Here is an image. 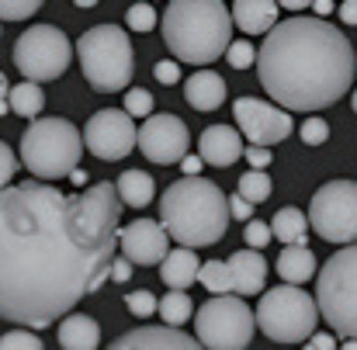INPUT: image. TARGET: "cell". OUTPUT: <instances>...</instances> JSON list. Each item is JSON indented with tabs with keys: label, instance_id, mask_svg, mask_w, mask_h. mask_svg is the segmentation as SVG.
I'll return each mask as SVG.
<instances>
[{
	"label": "cell",
	"instance_id": "cell-1",
	"mask_svg": "<svg viewBox=\"0 0 357 350\" xmlns=\"http://www.w3.org/2000/svg\"><path fill=\"white\" fill-rule=\"evenodd\" d=\"M121 198L101 181L63 195L45 181L0 188V319L45 330L112 271Z\"/></svg>",
	"mask_w": 357,
	"mask_h": 350
},
{
	"label": "cell",
	"instance_id": "cell-2",
	"mask_svg": "<svg viewBox=\"0 0 357 350\" xmlns=\"http://www.w3.org/2000/svg\"><path fill=\"white\" fill-rule=\"evenodd\" d=\"M357 56L351 38L326 17L278 21L257 49V77L284 112H323L354 84Z\"/></svg>",
	"mask_w": 357,
	"mask_h": 350
},
{
	"label": "cell",
	"instance_id": "cell-3",
	"mask_svg": "<svg viewBox=\"0 0 357 350\" xmlns=\"http://www.w3.org/2000/svg\"><path fill=\"white\" fill-rule=\"evenodd\" d=\"M229 198L205 177H181L163 191L160 226L181 246H212L229 229Z\"/></svg>",
	"mask_w": 357,
	"mask_h": 350
},
{
	"label": "cell",
	"instance_id": "cell-4",
	"mask_svg": "<svg viewBox=\"0 0 357 350\" xmlns=\"http://www.w3.org/2000/svg\"><path fill=\"white\" fill-rule=\"evenodd\" d=\"M160 31L170 56L191 66H208L226 56L233 42V14L222 0H170Z\"/></svg>",
	"mask_w": 357,
	"mask_h": 350
},
{
	"label": "cell",
	"instance_id": "cell-5",
	"mask_svg": "<svg viewBox=\"0 0 357 350\" xmlns=\"http://www.w3.org/2000/svg\"><path fill=\"white\" fill-rule=\"evenodd\" d=\"M80 128L66 118H31V125L21 135V160L35 174V181L45 184L70 177V170L80 163Z\"/></svg>",
	"mask_w": 357,
	"mask_h": 350
},
{
	"label": "cell",
	"instance_id": "cell-6",
	"mask_svg": "<svg viewBox=\"0 0 357 350\" xmlns=\"http://www.w3.org/2000/svg\"><path fill=\"white\" fill-rule=\"evenodd\" d=\"M77 56H80V70H84L87 84L98 94H119L125 91V84H132L135 56H132L128 31L119 24L87 28L77 42Z\"/></svg>",
	"mask_w": 357,
	"mask_h": 350
},
{
	"label": "cell",
	"instance_id": "cell-7",
	"mask_svg": "<svg viewBox=\"0 0 357 350\" xmlns=\"http://www.w3.org/2000/svg\"><path fill=\"white\" fill-rule=\"evenodd\" d=\"M257 326L274 344H305L316 333L319 305L312 295L302 291V284H278L271 291H260L257 305Z\"/></svg>",
	"mask_w": 357,
	"mask_h": 350
},
{
	"label": "cell",
	"instance_id": "cell-8",
	"mask_svg": "<svg viewBox=\"0 0 357 350\" xmlns=\"http://www.w3.org/2000/svg\"><path fill=\"white\" fill-rule=\"evenodd\" d=\"M316 305L333 333L357 337V243L337 250L316 277Z\"/></svg>",
	"mask_w": 357,
	"mask_h": 350
},
{
	"label": "cell",
	"instance_id": "cell-9",
	"mask_svg": "<svg viewBox=\"0 0 357 350\" xmlns=\"http://www.w3.org/2000/svg\"><path fill=\"white\" fill-rule=\"evenodd\" d=\"M257 319L243 295H212L195 312V340L205 350H246Z\"/></svg>",
	"mask_w": 357,
	"mask_h": 350
},
{
	"label": "cell",
	"instance_id": "cell-10",
	"mask_svg": "<svg viewBox=\"0 0 357 350\" xmlns=\"http://www.w3.org/2000/svg\"><path fill=\"white\" fill-rule=\"evenodd\" d=\"M70 59H73V42L56 24L24 28L14 42V66L21 70L24 80H35V84H49L63 77Z\"/></svg>",
	"mask_w": 357,
	"mask_h": 350
},
{
	"label": "cell",
	"instance_id": "cell-11",
	"mask_svg": "<svg viewBox=\"0 0 357 350\" xmlns=\"http://www.w3.org/2000/svg\"><path fill=\"white\" fill-rule=\"evenodd\" d=\"M309 226L326 243H357V184L330 181L309 201Z\"/></svg>",
	"mask_w": 357,
	"mask_h": 350
},
{
	"label": "cell",
	"instance_id": "cell-12",
	"mask_svg": "<svg viewBox=\"0 0 357 350\" xmlns=\"http://www.w3.org/2000/svg\"><path fill=\"white\" fill-rule=\"evenodd\" d=\"M233 115H236L239 132L250 139V146H278L281 139H288L295 132V118L284 108L260 101V98H236L233 101Z\"/></svg>",
	"mask_w": 357,
	"mask_h": 350
},
{
	"label": "cell",
	"instance_id": "cell-13",
	"mask_svg": "<svg viewBox=\"0 0 357 350\" xmlns=\"http://www.w3.org/2000/svg\"><path fill=\"white\" fill-rule=\"evenodd\" d=\"M84 146L98 156V160H125L135 146V118L128 115L125 108H105L94 112L91 121L84 125Z\"/></svg>",
	"mask_w": 357,
	"mask_h": 350
},
{
	"label": "cell",
	"instance_id": "cell-14",
	"mask_svg": "<svg viewBox=\"0 0 357 350\" xmlns=\"http://www.w3.org/2000/svg\"><path fill=\"white\" fill-rule=\"evenodd\" d=\"M135 146L142 149V156L149 163H181L188 156V146H191V135H188V125L177 115H149L146 125L135 132Z\"/></svg>",
	"mask_w": 357,
	"mask_h": 350
},
{
	"label": "cell",
	"instance_id": "cell-15",
	"mask_svg": "<svg viewBox=\"0 0 357 350\" xmlns=\"http://www.w3.org/2000/svg\"><path fill=\"white\" fill-rule=\"evenodd\" d=\"M119 250H121V257H128L132 264L153 267V264H160V260L167 257L170 236H167V229H163L160 222H153V219H135V222H128L125 229H119Z\"/></svg>",
	"mask_w": 357,
	"mask_h": 350
},
{
	"label": "cell",
	"instance_id": "cell-16",
	"mask_svg": "<svg viewBox=\"0 0 357 350\" xmlns=\"http://www.w3.org/2000/svg\"><path fill=\"white\" fill-rule=\"evenodd\" d=\"M108 350H205L195 337L181 333L177 326H139L112 340Z\"/></svg>",
	"mask_w": 357,
	"mask_h": 350
},
{
	"label": "cell",
	"instance_id": "cell-17",
	"mask_svg": "<svg viewBox=\"0 0 357 350\" xmlns=\"http://www.w3.org/2000/svg\"><path fill=\"white\" fill-rule=\"evenodd\" d=\"M198 156L208 167H233L243 156V139L229 125H208L198 139Z\"/></svg>",
	"mask_w": 357,
	"mask_h": 350
},
{
	"label": "cell",
	"instance_id": "cell-18",
	"mask_svg": "<svg viewBox=\"0 0 357 350\" xmlns=\"http://www.w3.org/2000/svg\"><path fill=\"white\" fill-rule=\"evenodd\" d=\"M229 277H233V295H260L264 291V281H267V260L260 250H236L229 260Z\"/></svg>",
	"mask_w": 357,
	"mask_h": 350
},
{
	"label": "cell",
	"instance_id": "cell-19",
	"mask_svg": "<svg viewBox=\"0 0 357 350\" xmlns=\"http://www.w3.org/2000/svg\"><path fill=\"white\" fill-rule=\"evenodd\" d=\"M229 14L243 35H267L278 24V0H236Z\"/></svg>",
	"mask_w": 357,
	"mask_h": 350
},
{
	"label": "cell",
	"instance_id": "cell-20",
	"mask_svg": "<svg viewBox=\"0 0 357 350\" xmlns=\"http://www.w3.org/2000/svg\"><path fill=\"white\" fill-rule=\"evenodd\" d=\"M184 98L195 112H215L226 101V80L212 70H198L191 73V80L184 84Z\"/></svg>",
	"mask_w": 357,
	"mask_h": 350
},
{
	"label": "cell",
	"instance_id": "cell-21",
	"mask_svg": "<svg viewBox=\"0 0 357 350\" xmlns=\"http://www.w3.org/2000/svg\"><path fill=\"white\" fill-rule=\"evenodd\" d=\"M198 267H202V260L195 257L191 246L167 250V257L160 260V277H163V284H170L174 291H188V288L198 281Z\"/></svg>",
	"mask_w": 357,
	"mask_h": 350
},
{
	"label": "cell",
	"instance_id": "cell-22",
	"mask_svg": "<svg viewBox=\"0 0 357 350\" xmlns=\"http://www.w3.org/2000/svg\"><path fill=\"white\" fill-rule=\"evenodd\" d=\"M59 347L63 350H98L101 347V326L98 319L84 312H66L59 319Z\"/></svg>",
	"mask_w": 357,
	"mask_h": 350
},
{
	"label": "cell",
	"instance_id": "cell-23",
	"mask_svg": "<svg viewBox=\"0 0 357 350\" xmlns=\"http://www.w3.org/2000/svg\"><path fill=\"white\" fill-rule=\"evenodd\" d=\"M278 277H284V284H305L316 277V253L305 243H288L278 257Z\"/></svg>",
	"mask_w": 357,
	"mask_h": 350
},
{
	"label": "cell",
	"instance_id": "cell-24",
	"mask_svg": "<svg viewBox=\"0 0 357 350\" xmlns=\"http://www.w3.org/2000/svg\"><path fill=\"white\" fill-rule=\"evenodd\" d=\"M115 191H119L121 205H128V208H146V205L153 201V195H156V184H153V177H149L146 170H125L119 177V184H115Z\"/></svg>",
	"mask_w": 357,
	"mask_h": 350
},
{
	"label": "cell",
	"instance_id": "cell-25",
	"mask_svg": "<svg viewBox=\"0 0 357 350\" xmlns=\"http://www.w3.org/2000/svg\"><path fill=\"white\" fill-rule=\"evenodd\" d=\"M7 108H10V115L38 118L42 115V108H45V91H42L35 80L14 84V87L7 91Z\"/></svg>",
	"mask_w": 357,
	"mask_h": 350
},
{
	"label": "cell",
	"instance_id": "cell-26",
	"mask_svg": "<svg viewBox=\"0 0 357 350\" xmlns=\"http://www.w3.org/2000/svg\"><path fill=\"white\" fill-rule=\"evenodd\" d=\"M271 236L274 239H281L284 246L288 243H305V236H309V215H302V208H281L271 222Z\"/></svg>",
	"mask_w": 357,
	"mask_h": 350
},
{
	"label": "cell",
	"instance_id": "cell-27",
	"mask_svg": "<svg viewBox=\"0 0 357 350\" xmlns=\"http://www.w3.org/2000/svg\"><path fill=\"white\" fill-rule=\"evenodd\" d=\"M191 295L188 291H174L170 288V295H163L160 302H156V312L163 316V326H184L188 319H191Z\"/></svg>",
	"mask_w": 357,
	"mask_h": 350
},
{
	"label": "cell",
	"instance_id": "cell-28",
	"mask_svg": "<svg viewBox=\"0 0 357 350\" xmlns=\"http://www.w3.org/2000/svg\"><path fill=\"white\" fill-rule=\"evenodd\" d=\"M198 281H202L212 295H226V291H233V277H229L226 260H205V264L198 267Z\"/></svg>",
	"mask_w": 357,
	"mask_h": 350
},
{
	"label": "cell",
	"instance_id": "cell-29",
	"mask_svg": "<svg viewBox=\"0 0 357 350\" xmlns=\"http://www.w3.org/2000/svg\"><path fill=\"white\" fill-rule=\"evenodd\" d=\"M239 195L250 201V205H260V201H267L271 198V191H274V184H271V177H267V170H246L243 177H239Z\"/></svg>",
	"mask_w": 357,
	"mask_h": 350
},
{
	"label": "cell",
	"instance_id": "cell-30",
	"mask_svg": "<svg viewBox=\"0 0 357 350\" xmlns=\"http://www.w3.org/2000/svg\"><path fill=\"white\" fill-rule=\"evenodd\" d=\"M125 24H128L132 31H153V28L160 24V14H156L153 3H132V7L125 10Z\"/></svg>",
	"mask_w": 357,
	"mask_h": 350
},
{
	"label": "cell",
	"instance_id": "cell-31",
	"mask_svg": "<svg viewBox=\"0 0 357 350\" xmlns=\"http://www.w3.org/2000/svg\"><path fill=\"white\" fill-rule=\"evenodd\" d=\"M42 7V0H0V21H24Z\"/></svg>",
	"mask_w": 357,
	"mask_h": 350
},
{
	"label": "cell",
	"instance_id": "cell-32",
	"mask_svg": "<svg viewBox=\"0 0 357 350\" xmlns=\"http://www.w3.org/2000/svg\"><path fill=\"white\" fill-rule=\"evenodd\" d=\"M226 59H229V66H233V70H246V66H253V63H257V49H253L246 38H239V42H229Z\"/></svg>",
	"mask_w": 357,
	"mask_h": 350
},
{
	"label": "cell",
	"instance_id": "cell-33",
	"mask_svg": "<svg viewBox=\"0 0 357 350\" xmlns=\"http://www.w3.org/2000/svg\"><path fill=\"white\" fill-rule=\"evenodd\" d=\"M326 139H330V125L319 115H309L302 121V142H305V146H323Z\"/></svg>",
	"mask_w": 357,
	"mask_h": 350
},
{
	"label": "cell",
	"instance_id": "cell-34",
	"mask_svg": "<svg viewBox=\"0 0 357 350\" xmlns=\"http://www.w3.org/2000/svg\"><path fill=\"white\" fill-rule=\"evenodd\" d=\"M125 112L132 118H149L153 115V94L149 91H139V87L128 91L125 94Z\"/></svg>",
	"mask_w": 357,
	"mask_h": 350
},
{
	"label": "cell",
	"instance_id": "cell-35",
	"mask_svg": "<svg viewBox=\"0 0 357 350\" xmlns=\"http://www.w3.org/2000/svg\"><path fill=\"white\" fill-rule=\"evenodd\" d=\"M0 350H45V347H42V340L35 333L14 330V333H3L0 337Z\"/></svg>",
	"mask_w": 357,
	"mask_h": 350
},
{
	"label": "cell",
	"instance_id": "cell-36",
	"mask_svg": "<svg viewBox=\"0 0 357 350\" xmlns=\"http://www.w3.org/2000/svg\"><path fill=\"white\" fill-rule=\"evenodd\" d=\"M156 295L153 291H132V295H125V305H128V312L132 316H153L156 312Z\"/></svg>",
	"mask_w": 357,
	"mask_h": 350
},
{
	"label": "cell",
	"instance_id": "cell-37",
	"mask_svg": "<svg viewBox=\"0 0 357 350\" xmlns=\"http://www.w3.org/2000/svg\"><path fill=\"white\" fill-rule=\"evenodd\" d=\"M243 236H246V246H253V250H264V246L274 239V236H271V226H267V222H257V219L246 222Z\"/></svg>",
	"mask_w": 357,
	"mask_h": 350
},
{
	"label": "cell",
	"instance_id": "cell-38",
	"mask_svg": "<svg viewBox=\"0 0 357 350\" xmlns=\"http://www.w3.org/2000/svg\"><path fill=\"white\" fill-rule=\"evenodd\" d=\"M14 174H17V156L7 142H0V188H7Z\"/></svg>",
	"mask_w": 357,
	"mask_h": 350
},
{
	"label": "cell",
	"instance_id": "cell-39",
	"mask_svg": "<svg viewBox=\"0 0 357 350\" xmlns=\"http://www.w3.org/2000/svg\"><path fill=\"white\" fill-rule=\"evenodd\" d=\"M153 77H156L163 87H170V84H181V66H177L174 59H160V63L153 66Z\"/></svg>",
	"mask_w": 357,
	"mask_h": 350
},
{
	"label": "cell",
	"instance_id": "cell-40",
	"mask_svg": "<svg viewBox=\"0 0 357 350\" xmlns=\"http://www.w3.org/2000/svg\"><path fill=\"white\" fill-rule=\"evenodd\" d=\"M229 219H233V222H250V219H253V205H250L243 195H233V198H229Z\"/></svg>",
	"mask_w": 357,
	"mask_h": 350
},
{
	"label": "cell",
	"instance_id": "cell-41",
	"mask_svg": "<svg viewBox=\"0 0 357 350\" xmlns=\"http://www.w3.org/2000/svg\"><path fill=\"white\" fill-rule=\"evenodd\" d=\"M243 156H246V163H250L253 170L271 167V149H267V146H246V149H243Z\"/></svg>",
	"mask_w": 357,
	"mask_h": 350
},
{
	"label": "cell",
	"instance_id": "cell-42",
	"mask_svg": "<svg viewBox=\"0 0 357 350\" xmlns=\"http://www.w3.org/2000/svg\"><path fill=\"white\" fill-rule=\"evenodd\" d=\"M108 277H112V281H128V277H132V260H128V257H115Z\"/></svg>",
	"mask_w": 357,
	"mask_h": 350
},
{
	"label": "cell",
	"instance_id": "cell-43",
	"mask_svg": "<svg viewBox=\"0 0 357 350\" xmlns=\"http://www.w3.org/2000/svg\"><path fill=\"white\" fill-rule=\"evenodd\" d=\"M302 350H337V340H333L330 333H312Z\"/></svg>",
	"mask_w": 357,
	"mask_h": 350
},
{
	"label": "cell",
	"instance_id": "cell-44",
	"mask_svg": "<svg viewBox=\"0 0 357 350\" xmlns=\"http://www.w3.org/2000/svg\"><path fill=\"white\" fill-rule=\"evenodd\" d=\"M202 167H205V163H202V156H184V160H181L184 177H198V174H202Z\"/></svg>",
	"mask_w": 357,
	"mask_h": 350
},
{
	"label": "cell",
	"instance_id": "cell-45",
	"mask_svg": "<svg viewBox=\"0 0 357 350\" xmlns=\"http://www.w3.org/2000/svg\"><path fill=\"white\" fill-rule=\"evenodd\" d=\"M340 21L344 24H357V0H344L340 3Z\"/></svg>",
	"mask_w": 357,
	"mask_h": 350
},
{
	"label": "cell",
	"instance_id": "cell-46",
	"mask_svg": "<svg viewBox=\"0 0 357 350\" xmlns=\"http://www.w3.org/2000/svg\"><path fill=\"white\" fill-rule=\"evenodd\" d=\"M7 91H10V84H7V77L0 73V115H10V108H7Z\"/></svg>",
	"mask_w": 357,
	"mask_h": 350
},
{
	"label": "cell",
	"instance_id": "cell-47",
	"mask_svg": "<svg viewBox=\"0 0 357 350\" xmlns=\"http://www.w3.org/2000/svg\"><path fill=\"white\" fill-rule=\"evenodd\" d=\"M312 7H316V17H326L333 10V0H312Z\"/></svg>",
	"mask_w": 357,
	"mask_h": 350
},
{
	"label": "cell",
	"instance_id": "cell-48",
	"mask_svg": "<svg viewBox=\"0 0 357 350\" xmlns=\"http://www.w3.org/2000/svg\"><path fill=\"white\" fill-rule=\"evenodd\" d=\"M281 7H288V10H302V7H309L312 0H278Z\"/></svg>",
	"mask_w": 357,
	"mask_h": 350
},
{
	"label": "cell",
	"instance_id": "cell-49",
	"mask_svg": "<svg viewBox=\"0 0 357 350\" xmlns=\"http://www.w3.org/2000/svg\"><path fill=\"white\" fill-rule=\"evenodd\" d=\"M70 181H73V184H77V188H80V184H87V174H84V170H77V167H73V170H70Z\"/></svg>",
	"mask_w": 357,
	"mask_h": 350
},
{
	"label": "cell",
	"instance_id": "cell-50",
	"mask_svg": "<svg viewBox=\"0 0 357 350\" xmlns=\"http://www.w3.org/2000/svg\"><path fill=\"white\" fill-rule=\"evenodd\" d=\"M340 350H357V337H347V340H344V347Z\"/></svg>",
	"mask_w": 357,
	"mask_h": 350
},
{
	"label": "cell",
	"instance_id": "cell-51",
	"mask_svg": "<svg viewBox=\"0 0 357 350\" xmlns=\"http://www.w3.org/2000/svg\"><path fill=\"white\" fill-rule=\"evenodd\" d=\"M73 3H77V7H94L98 0H73Z\"/></svg>",
	"mask_w": 357,
	"mask_h": 350
},
{
	"label": "cell",
	"instance_id": "cell-52",
	"mask_svg": "<svg viewBox=\"0 0 357 350\" xmlns=\"http://www.w3.org/2000/svg\"><path fill=\"white\" fill-rule=\"evenodd\" d=\"M351 105H354V112H357V91H354V98H351Z\"/></svg>",
	"mask_w": 357,
	"mask_h": 350
}]
</instances>
